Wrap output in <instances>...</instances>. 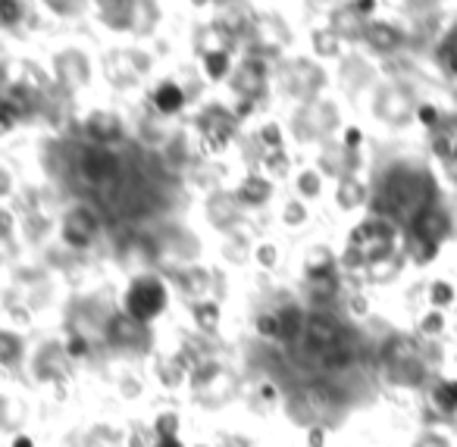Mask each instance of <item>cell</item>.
Wrapping results in <instances>:
<instances>
[{
    "label": "cell",
    "mask_w": 457,
    "mask_h": 447,
    "mask_svg": "<svg viewBox=\"0 0 457 447\" xmlns=\"http://www.w3.org/2000/svg\"><path fill=\"white\" fill-rule=\"evenodd\" d=\"M157 103H160V110H163V113H172V110L182 107V95H179V88H172V85H166V88L157 95Z\"/></svg>",
    "instance_id": "obj_1"
},
{
    "label": "cell",
    "mask_w": 457,
    "mask_h": 447,
    "mask_svg": "<svg viewBox=\"0 0 457 447\" xmlns=\"http://www.w3.org/2000/svg\"><path fill=\"white\" fill-rule=\"evenodd\" d=\"M0 13H4V22H13V20H16V13H20V10H16V4H13V0H0Z\"/></svg>",
    "instance_id": "obj_2"
},
{
    "label": "cell",
    "mask_w": 457,
    "mask_h": 447,
    "mask_svg": "<svg viewBox=\"0 0 457 447\" xmlns=\"http://www.w3.org/2000/svg\"><path fill=\"white\" fill-rule=\"evenodd\" d=\"M163 447H179V444H170V441H166V444Z\"/></svg>",
    "instance_id": "obj_3"
},
{
    "label": "cell",
    "mask_w": 457,
    "mask_h": 447,
    "mask_svg": "<svg viewBox=\"0 0 457 447\" xmlns=\"http://www.w3.org/2000/svg\"><path fill=\"white\" fill-rule=\"evenodd\" d=\"M454 153H457V151H454Z\"/></svg>",
    "instance_id": "obj_4"
}]
</instances>
